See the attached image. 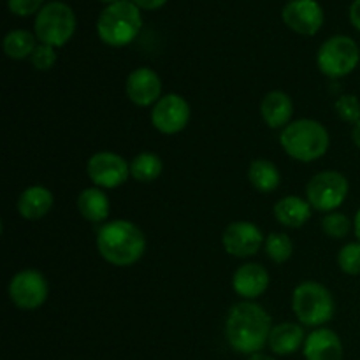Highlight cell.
I'll return each instance as SVG.
<instances>
[{
	"label": "cell",
	"instance_id": "obj_16",
	"mask_svg": "<svg viewBox=\"0 0 360 360\" xmlns=\"http://www.w3.org/2000/svg\"><path fill=\"white\" fill-rule=\"evenodd\" d=\"M306 360H343V343L334 330L320 327L304 341Z\"/></svg>",
	"mask_w": 360,
	"mask_h": 360
},
{
	"label": "cell",
	"instance_id": "obj_35",
	"mask_svg": "<svg viewBox=\"0 0 360 360\" xmlns=\"http://www.w3.org/2000/svg\"><path fill=\"white\" fill-rule=\"evenodd\" d=\"M248 360H274V359H273V357H269V355L262 354V352H259V354L250 355V359H248Z\"/></svg>",
	"mask_w": 360,
	"mask_h": 360
},
{
	"label": "cell",
	"instance_id": "obj_5",
	"mask_svg": "<svg viewBox=\"0 0 360 360\" xmlns=\"http://www.w3.org/2000/svg\"><path fill=\"white\" fill-rule=\"evenodd\" d=\"M292 309L299 322L309 327H320L333 320L336 304L333 294L322 283L304 281L294 290Z\"/></svg>",
	"mask_w": 360,
	"mask_h": 360
},
{
	"label": "cell",
	"instance_id": "obj_10",
	"mask_svg": "<svg viewBox=\"0 0 360 360\" xmlns=\"http://www.w3.org/2000/svg\"><path fill=\"white\" fill-rule=\"evenodd\" d=\"M88 178L97 188H118L130 176V164L112 151H101L88 160Z\"/></svg>",
	"mask_w": 360,
	"mask_h": 360
},
{
	"label": "cell",
	"instance_id": "obj_25",
	"mask_svg": "<svg viewBox=\"0 0 360 360\" xmlns=\"http://www.w3.org/2000/svg\"><path fill=\"white\" fill-rule=\"evenodd\" d=\"M264 248H266L267 257H269L273 262L283 264L294 253V243L283 232H273V234L267 236L266 243H264Z\"/></svg>",
	"mask_w": 360,
	"mask_h": 360
},
{
	"label": "cell",
	"instance_id": "obj_4",
	"mask_svg": "<svg viewBox=\"0 0 360 360\" xmlns=\"http://www.w3.org/2000/svg\"><path fill=\"white\" fill-rule=\"evenodd\" d=\"M143 27L141 11L132 0H118L101 13L97 21L98 37L104 44L122 48L130 44Z\"/></svg>",
	"mask_w": 360,
	"mask_h": 360
},
{
	"label": "cell",
	"instance_id": "obj_3",
	"mask_svg": "<svg viewBox=\"0 0 360 360\" xmlns=\"http://www.w3.org/2000/svg\"><path fill=\"white\" fill-rule=\"evenodd\" d=\"M281 148L299 162H315L329 150V132L316 120L301 118L290 122L280 136Z\"/></svg>",
	"mask_w": 360,
	"mask_h": 360
},
{
	"label": "cell",
	"instance_id": "obj_2",
	"mask_svg": "<svg viewBox=\"0 0 360 360\" xmlns=\"http://www.w3.org/2000/svg\"><path fill=\"white\" fill-rule=\"evenodd\" d=\"M97 250L105 262L116 267H129L144 255L146 238L132 221L112 220L98 231Z\"/></svg>",
	"mask_w": 360,
	"mask_h": 360
},
{
	"label": "cell",
	"instance_id": "obj_23",
	"mask_svg": "<svg viewBox=\"0 0 360 360\" xmlns=\"http://www.w3.org/2000/svg\"><path fill=\"white\" fill-rule=\"evenodd\" d=\"M162 169H164V164L160 157L151 151H143L130 162V176L141 183L155 181L162 174Z\"/></svg>",
	"mask_w": 360,
	"mask_h": 360
},
{
	"label": "cell",
	"instance_id": "obj_21",
	"mask_svg": "<svg viewBox=\"0 0 360 360\" xmlns=\"http://www.w3.org/2000/svg\"><path fill=\"white\" fill-rule=\"evenodd\" d=\"M77 210H79L81 217L86 220L94 221V224H102L108 220L111 202H109V197L95 186V188H86L79 193Z\"/></svg>",
	"mask_w": 360,
	"mask_h": 360
},
{
	"label": "cell",
	"instance_id": "obj_1",
	"mask_svg": "<svg viewBox=\"0 0 360 360\" xmlns=\"http://www.w3.org/2000/svg\"><path fill=\"white\" fill-rule=\"evenodd\" d=\"M271 316L266 309L253 301L234 304L225 322V338L238 354H259L271 336Z\"/></svg>",
	"mask_w": 360,
	"mask_h": 360
},
{
	"label": "cell",
	"instance_id": "obj_22",
	"mask_svg": "<svg viewBox=\"0 0 360 360\" xmlns=\"http://www.w3.org/2000/svg\"><path fill=\"white\" fill-rule=\"evenodd\" d=\"M248 179L253 188H257L262 193H271L280 186L281 174L276 165L269 160H253L248 169Z\"/></svg>",
	"mask_w": 360,
	"mask_h": 360
},
{
	"label": "cell",
	"instance_id": "obj_24",
	"mask_svg": "<svg viewBox=\"0 0 360 360\" xmlns=\"http://www.w3.org/2000/svg\"><path fill=\"white\" fill-rule=\"evenodd\" d=\"M35 48H37L35 37L27 30H13L4 39V51L13 60L28 58Z\"/></svg>",
	"mask_w": 360,
	"mask_h": 360
},
{
	"label": "cell",
	"instance_id": "obj_14",
	"mask_svg": "<svg viewBox=\"0 0 360 360\" xmlns=\"http://www.w3.org/2000/svg\"><path fill=\"white\" fill-rule=\"evenodd\" d=\"M127 97L139 108L155 105L162 98V81L150 67H139L127 77Z\"/></svg>",
	"mask_w": 360,
	"mask_h": 360
},
{
	"label": "cell",
	"instance_id": "obj_20",
	"mask_svg": "<svg viewBox=\"0 0 360 360\" xmlns=\"http://www.w3.org/2000/svg\"><path fill=\"white\" fill-rule=\"evenodd\" d=\"M311 217V206L308 200L295 195H287L274 204V218L281 225L290 229H299Z\"/></svg>",
	"mask_w": 360,
	"mask_h": 360
},
{
	"label": "cell",
	"instance_id": "obj_6",
	"mask_svg": "<svg viewBox=\"0 0 360 360\" xmlns=\"http://www.w3.org/2000/svg\"><path fill=\"white\" fill-rule=\"evenodd\" d=\"M76 30L74 11L63 2H49L42 7L35 18V37L41 44L60 46L67 44Z\"/></svg>",
	"mask_w": 360,
	"mask_h": 360
},
{
	"label": "cell",
	"instance_id": "obj_33",
	"mask_svg": "<svg viewBox=\"0 0 360 360\" xmlns=\"http://www.w3.org/2000/svg\"><path fill=\"white\" fill-rule=\"evenodd\" d=\"M352 137H354L355 146H357L360 150V122H357L354 125V130H352Z\"/></svg>",
	"mask_w": 360,
	"mask_h": 360
},
{
	"label": "cell",
	"instance_id": "obj_18",
	"mask_svg": "<svg viewBox=\"0 0 360 360\" xmlns=\"http://www.w3.org/2000/svg\"><path fill=\"white\" fill-rule=\"evenodd\" d=\"M53 202H55V199L48 188L39 185L28 186L27 190L21 192L20 199H18V213L25 220H41L51 211Z\"/></svg>",
	"mask_w": 360,
	"mask_h": 360
},
{
	"label": "cell",
	"instance_id": "obj_31",
	"mask_svg": "<svg viewBox=\"0 0 360 360\" xmlns=\"http://www.w3.org/2000/svg\"><path fill=\"white\" fill-rule=\"evenodd\" d=\"M134 4H136L139 9H146V11H153V9H158V7L164 6L167 0H132Z\"/></svg>",
	"mask_w": 360,
	"mask_h": 360
},
{
	"label": "cell",
	"instance_id": "obj_26",
	"mask_svg": "<svg viewBox=\"0 0 360 360\" xmlns=\"http://www.w3.org/2000/svg\"><path fill=\"white\" fill-rule=\"evenodd\" d=\"M320 224H322V231L333 239L347 238L352 231L350 218L343 213H336V211H333V213H327Z\"/></svg>",
	"mask_w": 360,
	"mask_h": 360
},
{
	"label": "cell",
	"instance_id": "obj_34",
	"mask_svg": "<svg viewBox=\"0 0 360 360\" xmlns=\"http://www.w3.org/2000/svg\"><path fill=\"white\" fill-rule=\"evenodd\" d=\"M354 231H355V236H357V239H359V243H360V210L357 211V214H355Z\"/></svg>",
	"mask_w": 360,
	"mask_h": 360
},
{
	"label": "cell",
	"instance_id": "obj_36",
	"mask_svg": "<svg viewBox=\"0 0 360 360\" xmlns=\"http://www.w3.org/2000/svg\"><path fill=\"white\" fill-rule=\"evenodd\" d=\"M102 2H111V4H115V2H118V0H102Z\"/></svg>",
	"mask_w": 360,
	"mask_h": 360
},
{
	"label": "cell",
	"instance_id": "obj_30",
	"mask_svg": "<svg viewBox=\"0 0 360 360\" xmlns=\"http://www.w3.org/2000/svg\"><path fill=\"white\" fill-rule=\"evenodd\" d=\"M44 0H9V11L18 16H30L42 9Z\"/></svg>",
	"mask_w": 360,
	"mask_h": 360
},
{
	"label": "cell",
	"instance_id": "obj_11",
	"mask_svg": "<svg viewBox=\"0 0 360 360\" xmlns=\"http://www.w3.org/2000/svg\"><path fill=\"white\" fill-rule=\"evenodd\" d=\"M190 122V105L181 95L167 94L162 95L160 101L151 109V123L158 132L172 136L181 130Z\"/></svg>",
	"mask_w": 360,
	"mask_h": 360
},
{
	"label": "cell",
	"instance_id": "obj_19",
	"mask_svg": "<svg viewBox=\"0 0 360 360\" xmlns=\"http://www.w3.org/2000/svg\"><path fill=\"white\" fill-rule=\"evenodd\" d=\"M306 334L302 330L301 326L292 322L280 323V326H274L271 330L269 336V348L273 350V354L276 355H292L299 350L301 347H304Z\"/></svg>",
	"mask_w": 360,
	"mask_h": 360
},
{
	"label": "cell",
	"instance_id": "obj_15",
	"mask_svg": "<svg viewBox=\"0 0 360 360\" xmlns=\"http://www.w3.org/2000/svg\"><path fill=\"white\" fill-rule=\"evenodd\" d=\"M232 287L239 297L253 301L260 297L269 287V273L260 264H245L236 269L232 276Z\"/></svg>",
	"mask_w": 360,
	"mask_h": 360
},
{
	"label": "cell",
	"instance_id": "obj_28",
	"mask_svg": "<svg viewBox=\"0 0 360 360\" xmlns=\"http://www.w3.org/2000/svg\"><path fill=\"white\" fill-rule=\"evenodd\" d=\"M334 108H336V115L343 122L352 123V125L360 122V101L355 95H341Z\"/></svg>",
	"mask_w": 360,
	"mask_h": 360
},
{
	"label": "cell",
	"instance_id": "obj_7",
	"mask_svg": "<svg viewBox=\"0 0 360 360\" xmlns=\"http://www.w3.org/2000/svg\"><path fill=\"white\" fill-rule=\"evenodd\" d=\"M360 62V49L357 42L347 35H334L327 39L319 49L316 63H319L320 72L327 77L340 79L348 76L357 69Z\"/></svg>",
	"mask_w": 360,
	"mask_h": 360
},
{
	"label": "cell",
	"instance_id": "obj_27",
	"mask_svg": "<svg viewBox=\"0 0 360 360\" xmlns=\"http://www.w3.org/2000/svg\"><path fill=\"white\" fill-rule=\"evenodd\" d=\"M338 266L345 274H360V243H348L338 253Z\"/></svg>",
	"mask_w": 360,
	"mask_h": 360
},
{
	"label": "cell",
	"instance_id": "obj_32",
	"mask_svg": "<svg viewBox=\"0 0 360 360\" xmlns=\"http://www.w3.org/2000/svg\"><path fill=\"white\" fill-rule=\"evenodd\" d=\"M350 21L355 28L360 32V0H355L350 7Z\"/></svg>",
	"mask_w": 360,
	"mask_h": 360
},
{
	"label": "cell",
	"instance_id": "obj_8",
	"mask_svg": "<svg viewBox=\"0 0 360 360\" xmlns=\"http://www.w3.org/2000/svg\"><path fill=\"white\" fill-rule=\"evenodd\" d=\"M348 179L338 171H323L313 176L306 186V200L322 213H333L345 202L348 195Z\"/></svg>",
	"mask_w": 360,
	"mask_h": 360
},
{
	"label": "cell",
	"instance_id": "obj_13",
	"mask_svg": "<svg viewBox=\"0 0 360 360\" xmlns=\"http://www.w3.org/2000/svg\"><path fill=\"white\" fill-rule=\"evenodd\" d=\"M281 16L290 30L301 35H315L323 25V11L316 0H290Z\"/></svg>",
	"mask_w": 360,
	"mask_h": 360
},
{
	"label": "cell",
	"instance_id": "obj_12",
	"mask_svg": "<svg viewBox=\"0 0 360 360\" xmlns=\"http://www.w3.org/2000/svg\"><path fill=\"white\" fill-rule=\"evenodd\" d=\"M221 243L229 255L246 259L259 253L266 241H264L262 231L252 221H232L225 229Z\"/></svg>",
	"mask_w": 360,
	"mask_h": 360
},
{
	"label": "cell",
	"instance_id": "obj_29",
	"mask_svg": "<svg viewBox=\"0 0 360 360\" xmlns=\"http://www.w3.org/2000/svg\"><path fill=\"white\" fill-rule=\"evenodd\" d=\"M32 65L37 70H49L56 63V51L53 46L39 44L30 56Z\"/></svg>",
	"mask_w": 360,
	"mask_h": 360
},
{
	"label": "cell",
	"instance_id": "obj_9",
	"mask_svg": "<svg viewBox=\"0 0 360 360\" xmlns=\"http://www.w3.org/2000/svg\"><path fill=\"white\" fill-rule=\"evenodd\" d=\"M7 292L14 306L25 311H34L46 302L49 287L44 274L35 269H25L14 274Z\"/></svg>",
	"mask_w": 360,
	"mask_h": 360
},
{
	"label": "cell",
	"instance_id": "obj_17",
	"mask_svg": "<svg viewBox=\"0 0 360 360\" xmlns=\"http://www.w3.org/2000/svg\"><path fill=\"white\" fill-rule=\"evenodd\" d=\"M260 115H262V120L271 129H281V127L285 129L290 123L292 115H294V102L285 91H269L262 98Z\"/></svg>",
	"mask_w": 360,
	"mask_h": 360
}]
</instances>
